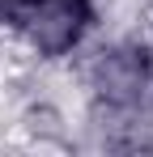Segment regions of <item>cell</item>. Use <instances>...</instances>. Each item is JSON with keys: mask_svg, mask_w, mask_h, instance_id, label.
<instances>
[{"mask_svg": "<svg viewBox=\"0 0 153 157\" xmlns=\"http://www.w3.org/2000/svg\"><path fill=\"white\" fill-rule=\"evenodd\" d=\"M85 89L111 115H136L153 102V38L119 34L85 59Z\"/></svg>", "mask_w": 153, "mask_h": 157, "instance_id": "cell-1", "label": "cell"}, {"mask_svg": "<svg viewBox=\"0 0 153 157\" xmlns=\"http://www.w3.org/2000/svg\"><path fill=\"white\" fill-rule=\"evenodd\" d=\"M34 4H38V0H0V30L13 34V30L22 26V17L34 9Z\"/></svg>", "mask_w": 153, "mask_h": 157, "instance_id": "cell-3", "label": "cell"}, {"mask_svg": "<svg viewBox=\"0 0 153 157\" xmlns=\"http://www.w3.org/2000/svg\"><path fill=\"white\" fill-rule=\"evenodd\" d=\"M98 0H38L13 34L26 47V55H34L38 64H64L89 47V38L98 34Z\"/></svg>", "mask_w": 153, "mask_h": 157, "instance_id": "cell-2", "label": "cell"}]
</instances>
